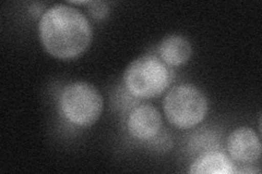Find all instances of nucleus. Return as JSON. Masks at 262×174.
Returning a JSON list of instances; mask_svg holds the SVG:
<instances>
[{
    "mask_svg": "<svg viewBox=\"0 0 262 174\" xmlns=\"http://www.w3.org/2000/svg\"><path fill=\"white\" fill-rule=\"evenodd\" d=\"M38 36L45 51L57 59H75L91 45L93 32L85 15L77 8L57 4L38 22Z\"/></svg>",
    "mask_w": 262,
    "mask_h": 174,
    "instance_id": "nucleus-1",
    "label": "nucleus"
},
{
    "mask_svg": "<svg viewBox=\"0 0 262 174\" xmlns=\"http://www.w3.org/2000/svg\"><path fill=\"white\" fill-rule=\"evenodd\" d=\"M175 73L169 65L153 55H143L125 70L124 83L128 92L140 99L159 97L170 86Z\"/></svg>",
    "mask_w": 262,
    "mask_h": 174,
    "instance_id": "nucleus-2",
    "label": "nucleus"
},
{
    "mask_svg": "<svg viewBox=\"0 0 262 174\" xmlns=\"http://www.w3.org/2000/svg\"><path fill=\"white\" fill-rule=\"evenodd\" d=\"M163 109L168 122L178 129L188 130L204 120L209 105L200 89L191 84H179L164 97Z\"/></svg>",
    "mask_w": 262,
    "mask_h": 174,
    "instance_id": "nucleus-3",
    "label": "nucleus"
},
{
    "mask_svg": "<svg viewBox=\"0 0 262 174\" xmlns=\"http://www.w3.org/2000/svg\"><path fill=\"white\" fill-rule=\"evenodd\" d=\"M63 117L77 127L89 128L100 119L104 102L94 85L86 82H75L66 86L59 98Z\"/></svg>",
    "mask_w": 262,
    "mask_h": 174,
    "instance_id": "nucleus-4",
    "label": "nucleus"
},
{
    "mask_svg": "<svg viewBox=\"0 0 262 174\" xmlns=\"http://www.w3.org/2000/svg\"><path fill=\"white\" fill-rule=\"evenodd\" d=\"M226 146L229 157L239 163H253L261 157L260 138L250 128L234 130L227 138Z\"/></svg>",
    "mask_w": 262,
    "mask_h": 174,
    "instance_id": "nucleus-5",
    "label": "nucleus"
},
{
    "mask_svg": "<svg viewBox=\"0 0 262 174\" xmlns=\"http://www.w3.org/2000/svg\"><path fill=\"white\" fill-rule=\"evenodd\" d=\"M162 129V115L152 105L143 104L136 107L127 119L129 134L141 140L157 136Z\"/></svg>",
    "mask_w": 262,
    "mask_h": 174,
    "instance_id": "nucleus-6",
    "label": "nucleus"
},
{
    "mask_svg": "<svg viewBox=\"0 0 262 174\" xmlns=\"http://www.w3.org/2000/svg\"><path fill=\"white\" fill-rule=\"evenodd\" d=\"M160 58L169 67L185 64L192 55L190 41L182 35H168L164 37L159 47Z\"/></svg>",
    "mask_w": 262,
    "mask_h": 174,
    "instance_id": "nucleus-7",
    "label": "nucleus"
},
{
    "mask_svg": "<svg viewBox=\"0 0 262 174\" xmlns=\"http://www.w3.org/2000/svg\"><path fill=\"white\" fill-rule=\"evenodd\" d=\"M189 172L193 174H232L235 170L231 159L223 153L209 152L194 160Z\"/></svg>",
    "mask_w": 262,
    "mask_h": 174,
    "instance_id": "nucleus-8",
    "label": "nucleus"
},
{
    "mask_svg": "<svg viewBox=\"0 0 262 174\" xmlns=\"http://www.w3.org/2000/svg\"><path fill=\"white\" fill-rule=\"evenodd\" d=\"M89 12L94 19H105L110 12L108 4L104 2H91L89 5Z\"/></svg>",
    "mask_w": 262,
    "mask_h": 174,
    "instance_id": "nucleus-9",
    "label": "nucleus"
}]
</instances>
